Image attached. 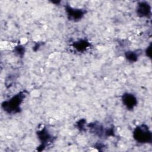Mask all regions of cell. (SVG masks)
Here are the masks:
<instances>
[{
	"mask_svg": "<svg viewBox=\"0 0 152 152\" xmlns=\"http://www.w3.org/2000/svg\"><path fill=\"white\" fill-rule=\"evenodd\" d=\"M135 139L141 142H145L151 140V133L145 125L137 127L134 132Z\"/></svg>",
	"mask_w": 152,
	"mask_h": 152,
	"instance_id": "obj_1",
	"label": "cell"
},
{
	"mask_svg": "<svg viewBox=\"0 0 152 152\" xmlns=\"http://www.w3.org/2000/svg\"><path fill=\"white\" fill-rule=\"evenodd\" d=\"M23 98V94H18L11 99L9 101L4 102L2 104V107L4 110L8 111V112H16L18 109L19 106L22 102Z\"/></svg>",
	"mask_w": 152,
	"mask_h": 152,
	"instance_id": "obj_2",
	"label": "cell"
},
{
	"mask_svg": "<svg viewBox=\"0 0 152 152\" xmlns=\"http://www.w3.org/2000/svg\"><path fill=\"white\" fill-rule=\"evenodd\" d=\"M123 103L129 109H132L137 103L135 97L131 94L126 93L124 94L122 97Z\"/></svg>",
	"mask_w": 152,
	"mask_h": 152,
	"instance_id": "obj_3",
	"label": "cell"
},
{
	"mask_svg": "<svg viewBox=\"0 0 152 152\" xmlns=\"http://www.w3.org/2000/svg\"><path fill=\"white\" fill-rule=\"evenodd\" d=\"M66 11H67L69 18L71 20H72L74 21H77V20H79L84 15V12L80 10L67 8Z\"/></svg>",
	"mask_w": 152,
	"mask_h": 152,
	"instance_id": "obj_4",
	"label": "cell"
},
{
	"mask_svg": "<svg viewBox=\"0 0 152 152\" xmlns=\"http://www.w3.org/2000/svg\"><path fill=\"white\" fill-rule=\"evenodd\" d=\"M150 12V7L146 2H140L137 7L138 15L144 17L147 16Z\"/></svg>",
	"mask_w": 152,
	"mask_h": 152,
	"instance_id": "obj_5",
	"label": "cell"
},
{
	"mask_svg": "<svg viewBox=\"0 0 152 152\" xmlns=\"http://www.w3.org/2000/svg\"><path fill=\"white\" fill-rule=\"evenodd\" d=\"M87 46H88L87 42H86L85 40H80L76 43L75 47L79 50H83V49L86 48Z\"/></svg>",
	"mask_w": 152,
	"mask_h": 152,
	"instance_id": "obj_6",
	"label": "cell"
},
{
	"mask_svg": "<svg viewBox=\"0 0 152 152\" xmlns=\"http://www.w3.org/2000/svg\"><path fill=\"white\" fill-rule=\"evenodd\" d=\"M126 58L130 61H134L137 59V55L133 52H128L126 53Z\"/></svg>",
	"mask_w": 152,
	"mask_h": 152,
	"instance_id": "obj_7",
	"label": "cell"
}]
</instances>
